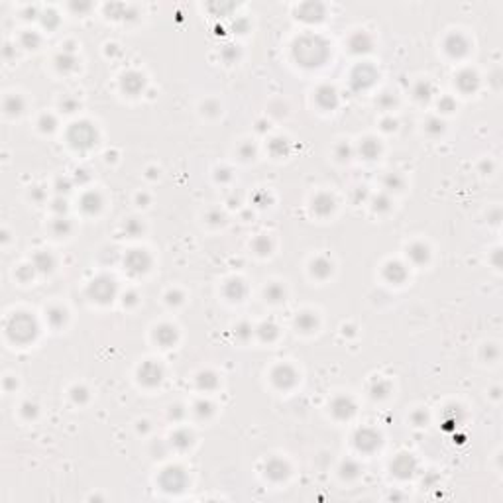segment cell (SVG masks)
Masks as SVG:
<instances>
[{
  "instance_id": "19",
  "label": "cell",
  "mask_w": 503,
  "mask_h": 503,
  "mask_svg": "<svg viewBox=\"0 0 503 503\" xmlns=\"http://www.w3.org/2000/svg\"><path fill=\"white\" fill-rule=\"evenodd\" d=\"M370 45H372V42H370V38H368L366 34H356V36L352 38V42H350V47H352V51H356V53L368 51Z\"/></svg>"
},
{
  "instance_id": "9",
  "label": "cell",
  "mask_w": 503,
  "mask_h": 503,
  "mask_svg": "<svg viewBox=\"0 0 503 503\" xmlns=\"http://www.w3.org/2000/svg\"><path fill=\"white\" fill-rule=\"evenodd\" d=\"M354 403H352V399L350 397H338L335 403H333V411H335L336 417H340V419H348L352 413H354Z\"/></svg>"
},
{
  "instance_id": "21",
  "label": "cell",
  "mask_w": 503,
  "mask_h": 503,
  "mask_svg": "<svg viewBox=\"0 0 503 503\" xmlns=\"http://www.w3.org/2000/svg\"><path fill=\"white\" fill-rule=\"evenodd\" d=\"M156 340H160L164 346H169V344L175 340V329H173V327H169V325L160 327V329H158V333H156Z\"/></svg>"
},
{
  "instance_id": "30",
  "label": "cell",
  "mask_w": 503,
  "mask_h": 503,
  "mask_svg": "<svg viewBox=\"0 0 503 503\" xmlns=\"http://www.w3.org/2000/svg\"><path fill=\"white\" fill-rule=\"evenodd\" d=\"M40 126H42V130L43 132H51L53 128H55V118L53 116H42V120H40Z\"/></svg>"
},
{
  "instance_id": "13",
  "label": "cell",
  "mask_w": 503,
  "mask_h": 503,
  "mask_svg": "<svg viewBox=\"0 0 503 503\" xmlns=\"http://www.w3.org/2000/svg\"><path fill=\"white\" fill-rule=\"evenodd\" d=\"M124 88L128 90V92H132V94H136V92H140V88H144V79L138 75V73H128L126 77H124Z\"/></svg>"
},
{
  "instance_id": "14",
  "label": "cell",
  "mask_w": 503,
  "mask_h": 503,
  "mask_svg": "<svg viewBox=\"0 0 503 503\" xmlns=\"http://www.w3.org/2000/svg\"><path fill=\"white\" fill-rule=\"evenodd\" d=\"M313 207H315V210H317L319 214H329V212L335 209V201H333L329 195H319V197L315 199Z\"/></svg>"
},
{
  "instance_id": "16",
  "label": "cell",
  "mask_w": 503,
  "mask_h": 503,
  "mask_svg": "<svg viewBox=\"0 0 503 503\" xmlns=\"http://www.w3.org/2000/svg\"><path fill=\"white\" fill-rule=\"evenodd\" d=\"M244 293H246V287H244V283H242L240 279H234V281H230V283L226 285V295H228L232 301H240V299L244 297Z\"/></svg>"
},
{
  "instance_id": "4",
  "label": "cell",
  "mask_w": 503,
  "mask_h": 503,
  "mask_svg": "<svg viewBox=\"0 0 503 503\" xmlns=\"http://www.w3.org/2000/svg\"><path fill=\"white\" fill-rule=\"evenodd\" d=\"M126 267L132 273H142L150 267V255L144 250H132L126 255Z\"/></svg>"
},
{
  "instance_id": "10",
  "label": "cell",
  "mask_w": 503,
  "mask_h": 503,
  "mask_svg": "<svg viewBox=\"0 0 503 503\" xmlns=\"http://www.w3.org/2000/svg\"><path fill=\"white\" fill-rule=\"evenodd\" d=\"M368 442H372L374 446H377V444H379V434L374 432L372 428H362V430H358V434H356V444H358V448L366 450V444H368Z\"/></svg>"
},
{
  "instance_id": "38",
  "label": "cell",
  "mask_w": 503,
  "mask_h": 503,
  "mask_svg": "<svg viewBox=\"0 0 503 503\" xmlns=\"http://www.w3.org/2000/svg\"><path fill=\"white\" fill-rule=\"evenodd\" d=\"M63 108H65L67 112H73V110L77 108V102L71 100V98H65V100H63Z\"/></svg>"
},
{
  "instance_id": "28",
  "label": "cell",
  "mask_w": 503,
  "mask_h": 503,
  "mask_svg": "<svg viewBox=\"0 0 503 503\" xmlns=\"http://www.w3.org/2000/svg\"><path fill=\"white\" fill-rule=\"evenodd\" d=\"M199 385L205 387V389H210V387L216 385V377L212 374H201L199 376Z\"/></svg>"
},
{
  "instance_id": "18",
  "label": "cell",
  "mask_w": 503,
  "mask_h": 503,
  "mask_svg": "<svg viewBox=\"0 0 503 503\" xmlns=\"http://www.w3.org/2000/svg\"><path fill=\"white\" fill-rule=\"evenodd\" d=\"M83 210H86V212H96L98 209H100V205H102V201H100V197L96 195V193H86L83 197Z\"/></svg>"
},
{
  "instance_id": "23",
  "label": "cell",
  "mask_w": 503,
  "mask_h": 503,
  "mask_svg": "<svg viewBox=\"0 0 503 503\" xmlns=\"http://www.w3.org/2000/svg\"><path fill=\"white\" fill-rule=\"evenodd\" d=\"M409 257H411L413 261H417V263L426 261V257H428V250H426V246H422V244H415V246H411V248H409Z\"/></svg>"
},
{
  "instance_id": "42",
  "label": "cell",
  "mask_w": 503,
  "mask_h": 503,
  "mask_svg": "<svg viewBox=\"0 0 503 503\" xmlns=\"http://www.w3.org/2000/svg\"><path fill=\"white\" fill-rule=\"evenodd\" d=\"M442 106H444V112H450V110L454 108V102H452L450 98H444V100H442Z\"/></svg>"
},
{
  "instance_id": "39",
  "label": "cell",
  "mask_w": 503,
  "mask_h": 503,
  "mask_svg": "<svg viewBox=\"0 0 503 503\" xmlns=\"http://www.w3.org/2000/svg\"><path fill=\"white\" fill-rule=\"evenodd\" d=\"M252 156H253V148H252L250 144H246V146L242 148V158H244V160H250Z\"/></svg>"
},
{
  "instance_id": "17",
  "label": "cell",
  "mask_w": 503,
  "mask_h": 503,
  "mask_svg": "<svg viewBox=\"0 0 503 503\" xmlns=\"http://www.w3.org/2000/svg\"><path fill=\"white\" fill-rule=\"evenodd\" d=\"M297 327L303 331V333H311L315 327H317V317L313 313H301L297 317Z\"/></svg>"
},
{
  "instance_id": "15",
  "label": "cell",
  "mask_w": 503,
  "mask_h": 503,
  "mask_svg": "<svg viewBox=\"0 0 503 503\" xmlns=\"http://www.w3.org/2000/svg\"><path fill=\"white\" fill-rule=\"evenodd\" d=\"M265 470H267V476L273 478V480H281V478L287 476V466L281 460H271Z\"/></svg>"
},
{
  "instance_id": "35",
  "label": "cell",
  "mask_w": 503,
  "mask_h": 503,
  "mask_svg": "<svg viewBox=\"0 0 503 503\" xmlns=\"http://www.w3.org/2000/svg\"><path fill=\"white\" fill-rule=\"evenodd\" d=\"M197 413H199L201 417H203V413H205V415H210V413H212V405L207 403V401H199V403H197Z\"/></svg>"
},
{
  "instance_id": "29",
  "label": "cell",
  "mask_w": 503,
  "mask_h": 503,
  "mask_svg": "<svg viewBox=\"0 0 503 503\" xmlns=\"http://www.w3.org/2000/svg\"><path fill=\"white\" fill-rule=\"evenodd\" d=\"M415 94H417V98H428L430 96V84L428 83H424V81H420L419 84H417V88H415Z\"/></svg>"
},
{
  "instance_id": "11",
  "label": "cell",
  "mask_w": 503,
  "mask_h": 503,
  "mask_svg": "<svg viewBox=\"0 0 503 503\" xmlns=\"http://www.w3.org/2000/svg\"><path fill=\"white\" fill-rule=\"evenodd\" d=\"M317 102H319L323 108H333L336 104V90L333 86H323V88H319V92H317Z\"/></svg>"
},
{
  "instance_id": "8",
  "label": "cell",
  "mask_w": 503,
  "mask_h": 503,
  "mask_svg": "<svg viewBox=\"0 0 503 503\" xmlns=\"http://www.w3.org/2000/svg\"><path fill=\"white\" fill-rule=\"evenodd\" d=\"M391 470H393L397 476H401V478L411 476L413 470H415V460H413L409 454H401V456H397L395 462L391 464Z\"/></svg>"
},
{
  "instance_id": "32",
  "label": "cell",
  "mask_w": 503,
  "mask_h": 503,
  "mask_svg": "<svg viewBox=\"0 0 503 503\" xmlns=\"http://www.w3.org/2000/svg\"><path fill=\"white\" fill-rule=\"evenodd\" d=\"M377 383H379V387H377V385H374V389H372V395H374V397H383V395L389 391V385H387L385 381H381V379H379Z\"/></svg>"
},
{
  "instance_id": "41",
  "label": "cell",
  "mask_w": 503,
  "mask_h": 503,
  "mask_svg": "<svg viewBox=\"0 0 503 503\" xmlns=\"http://www.w3.org/2000/svg\"><path fill=\"white\" fill-rule=\"evenodd\" d=\"M53 209H55V210H57V212H61V210H63V212H65V209H67V203H65V201H61V199H59V201H55V207H53Z\"/></svg>"
},
{
  "instance_id": "2",
  "label": "cell",
  "mask_w": 503,
  "mask_h": 503,
  "mask_svg": "<svg viewBox=\"0 0 503 503\" xmlns=\"http://www.w3.org/2000/svg\"><path fill=\"white\" fill-rule=\"evenodd\" d=\"M14 331H16V335H12L10 338H14L18 342H26V340L34 338V335H36V323L28 315L20 313V315L12 317V321L8 325V335L14 333Z\"/></svg>"
},
{
  "instance_id": "31",
  "label": "cell",
  "mask_w": 503,
  "mask_h": 503,
  "mask_svg": "<svg viewBox=\"0 0 503 503\" xmlns=\"http://www.w3.org/2000/svg\"><path fill=\"white\" fill-rule=\"evenodd\" d=\"M126 230H128L130 236H138V234L142 232V224L136 222V218H130V220L126 222Z\"/></svg>"
},
{
  "instance_id": "6",
  "label": "cell",
  "mask_w": 503,
  "mask_h": 503,
  "mask_svg": "<svg viewBox=\"0 0 503 503\" xmlns=\"http://www.w3.org/2000/svg\"><path fill=\"white\" fill-rule=\"evenodd\" d=\"M140 381L146 385H156L162 381V368L154 362H146L140 368Z\"/></svg>"
},
{
  "instance_id": "34",
  "label": "cell",
  "mask_w": 503,
  "mask_h": 503,
  "mask_svg": "<svg viewBox=\"0 0 503 503\" xmlns=\"http://www.w3.org/2000/svg\"><path fill=\"white\" fill-rule=\"evenodd\" d=\"M401 185H403V179H401L399 175L391 173V175L387 177V187H393V189H401Z\"/></svg>"
},
{
  "instance_id": "40",
  "label": "cell",
  "mask_w": 503,
  "mask_h": 503,
  "mask_svg": "<svg viewBox=\"0 0 503 503\" xmlns=\"http://www.w3.org/2000/svg\"><path fill=\"white\" fill-rule=\"evenodd\" d=\"M387 205H389V201H387L385 197L376 199V209H387Z\"/></svg>"
},
{
  "instance_id": "7",
  "label": "cell",
  "mask_w": 503,
  "mask_h": 503,
  "mask_svg": "<svg viewBox=\"0 0 503 503\" xmlns=\"http://www.w3.org/2000/svg\"><path fill=\"white\" fill-rule=\"evenodd\" d=\"M444 47H446V51H448L450 55L460 57V55H464V53L468 51V42H466V38H464V36H460V34H452V36L446 40Z\"/></svg>"
},
{
  "instance_id": "12",
  "label": "cell",
  "mask_w": 503,
  "mask_h": 503,
  "mask_svg": "<svg viewBox=\"0 0 503 503\" xmlns=\"http://www.w3.org/2000/svg\"><path fill=\"white\" fill-rule=\"evenodd\" d=\"M456 84H458L460 90L470 92V90H474V88L478 86V77H476V73H472V71H462V73L458 75V79H456Z\"/></svg>"
},
{
  "instance_id": "37",
  "label": "cell",
  "mask_w": 503,
  "mask_h": 503,
  "mask_svg": "<svg viewBox=\"0 0 503 503\" xmlns=\"http://www.w3.org/2000/svg\"><path fill=\"white\" fill-rule=\"evenodd\" d=\"M426 130H428V132H442V122H438V120H430Z\"/></svg>"
},
{
  "instance_id": "36",
  "label": "cell",
  "mask_w": 503,
  "mask_h": 503,
  "mask_svg": "<svg viewBox=\"0 0 503 503\" xmlns=\"http://www.w3.org/2000/svg\"><path fill=\"white\" fill-rule=\"evenodd\" d=\"M55 226H57V232H59V234H67V232L71 230V224H69L67 220H63V218H59V220L55 222Z\"/></svg>"
},
{
  "instance_id": "3",
  "label": "cell",
  "mask_w": 503,
  "mask_h": 503,
  "mask_svg": "<svg viewBox=\"0 0 503 503\" xmlns=\"http://www.w3.org/2000/svg\"><path fill=\"white\" fill-rule=\"evenodd\" d=\"M88 293H90L92 299H96V301H100V303H106V301H110L112 295H114V281L108 279V277H98V279H94V281L90 283Z\"/></svg>"
},
{
  "instance_id": "27",
  "label": "cell",
  "mask_w": 503,
  "mask_h": 503,
  "mask_svg": "<svg viewBox=\"0 0 503 503\" xmlns=\"http://www.w3.org/2000/svg\"><path fill=\"white\" fill-rule=\"evenodd\" d=\"M6 110L12 112V114H14V112L18 114V112L22 110V98H20V96H10V98L6 100Z\"/></svg>"
},
{
  "instance_id": "5",
  "label": "cell",
  "mask_w": 503,
  "mask_h": 503,
  "mask_svg": "<svg viewBox=\"0 0 503 503\" xmlns=\"http://www.w3.org/2000/svg\"><path fill=\"white\" fill-rule=\"evenodd\" d=\"M271 377L277 387H291L297 381V374L291 366H277L275 372L271 374Z\"/></svg>"
},
{
  "instance_id": "22",
  "label": "cell",
  "mask_w": 503,
  "mask_h": 503,
  "mask_svg": "<svg viewBox=\"0 0 503 503\" xmlns=\"http://www.w3.org/2000/svg\"><path fill=\"white\" fill-rule=\"evenodd\" d=\"M265 297H267L269 301L277 303V301H283V299H285V291H283V287H281V285H277V283H269V285L265 287Z\"/></svg>"
},
{
  "instance_id": "25",
  "label": "cell",
  "mask_w": 503,
  "mask_h": 503,
  "mask_svg": "<svg viewBox=\"0 0 503 503\" xmlns=\"http://www.w3.org/2000/svg\"><path fill=\"white\" fill-rule=\"evenodd\" d=\"M257 335L261 336V340H265V338H267V340H271V338H273V336L277 335V329H275V327H273V325H271V323H263V325H261V327H259V331H257Z\"/></svg>"
},
{
  "instance_id": "33",
  "label": "cell",
  "mask_w": 503,
  "mask_h": 503,
  "mask_svg": "<svg viewBox=\"0 0 503 503\" xmlns=\"http://www.w3.org/2000/svg\"><path fill=\"white\" fill-rule=\"evenodd\" d=\"M57 63H59V69H73V67H75V59H73V57H67V55H59V57H57Z\"/></svg>"
},
{
  "instance_id": "20",
  "label": "cell",
  "mask_w": 503,
  "mask_h": 503,
  "mask_svg": "<svg viewBox=\"0 0 503 503\" xmlns=\"http://www.w3.org/2000/svg\"><path fill=\"white\" fill-rule=\"evenodd\" d=\"M331 271H333V263H331L329 259L319 257V259L313 261V273H315L317 277H327Z\"/></svg>"
},
{
  "instance_id": "26",
  "label": "cell",
  "mask_w": 503,
  "mask_h": 503,
  "mask_svg": "<svg viewBox=\"0 0 503 503\" xmlns=\"http://www.w3.org/2000/svg\"><path fill=\"white\" fill-rule=\"evenodd\" d=\"M49 321H51L53 327L63 325V321H65V311H63V309H51V311H49Z\"/></svg>"
},
{
  "instance_id": "1",
  "label": "cell",
  "mask_w": 503,
  "mask_h": 503,
  "mask_svg": "<svg viewBox=\"0 0 503 503\" xmlns=\"http://www.w3.org/2000/svg\"><path fill=\"white\" fill-rule=\"evenodd\" d=\"M69 142L79 150L92 148L96 144V132L88 122H77L69 130Z\"/></svg>"
},
{
  "instance_id": "24",
  "label": "cell",
  "mask_w": 503,
  "mask_h": 503,
  "mask_svg": "<svg viewBox=\"0 0 503 503\" xmlns=\"http://www.w3.org/2000/svg\"><path fill=\"white\" fill-rule=\"evenodd\" d=\"M360 152H362L368 160H372V158H376V154L379 152V146H377L374 140H366V142L360 146Z\"/></svg>"
}]
</instances>
